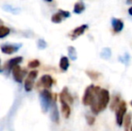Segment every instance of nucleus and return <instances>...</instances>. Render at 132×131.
I'll return each instance as SVG.
<instances>
[{
    "mask_svg": "<svg viewBox=\"0 0 132 131\" xmlns=\"http://www.w3.org/2000/svg\"><path fill=\"white\" fill-rule=\"evenodd\" d=\"M110 93L108 90L101 89L97 97L94 100V103L91 106V110L94 114H98L107 107L110 102Z\"/></svg>",
    "mask_w": 132,
    "mask_h": 131,
    "instance_id": "1",
    "label": "nucleus"
},
{
    "mask_svg": "<svg viewBox=\"0 0 132 131\" xmlns=\"http://www.w3.org/2000/svg\"><path fill=\"white\" fill-rule=\"evenodd\" d=\"M100 90H101V88L99 86L94 85V84L87 86V88L85 91V93H84L83 99H82L83 104L85 105V106H92L94 100L99 93Z\"/></svg>",
    "mask_w": 132,
    "mask_h": 131,
    "instance_id": "2",
    "label": "nucleus"
},
{
    "mask_svg": "<svg viewBox=\"0 0 132 131\" xmlns=\"http://www.w3.org/2000/svg\"><path fill=\"white\" fill-rule=\"evenodd\" d=\"M126 112H127V103L124 101H120V104L116 109V112H115L116 123L119 127H121L123 125V120L126 116Z\"/></svg>",
    "mask_w": 132,
    "mask_h": 131,
    "instance_id": "3",
    "label": "nucleus"
},
{
    "mask_svg": "<svg viewBox=\"0 0 132 131\" xmlns=\"http://www.w3.org/2000/svg\"><path fill=\"white\" fill-rule=\"evenodd\" d=\"M52 102V94L48 89H44L40 93V103L43 112H47Z\"/></svg>",
    "mask_w": 132,
    "mask_h": 131,
    "instance_id": "4",
    "label": "nucleus"
},
{
    "mask_svg": "<svg viewBox=\"0 0 132 131\" xmlns=\"http://www.w3.org/2000/svg\"><path fill=\"white\" fill-rule=\"evenodd\" d=\"M37 75H38V71L36 70H32V71L29 72L26 79L24 82V89L27 92H31L33 88V84H34V81L36 79Z\"/></svg>",
    "mask_w": 132,
    "mask_h": 131,
    "instance_id": "5",
    "label": "nucleus"
},
{
    "mask_svg": "<svg viewBox=\"0 0 132 131\" xmlns=\"http://www.w3.org/2000/svg\"><path fill=\"white\" fill-rule=\"evenodd\" d=\"M12 74H13V76H14V80L17 83L21 84V83L23 82L24 75H26V70H25L24 68H22L20 66H17L13 68Z\"/></svg>",
    "mask_w": 132,
    "mask_h": 131,
    "instance_id": "6",
    "label": "nucleus"
},
{
    "mask_svg": "<svg viewBox=\"0 0 132 131\" xmlns=\"http://www.w3.org/2000/svg\"><path fill=\"white\" fill-rule=\"evenodd\" d=\"M87 28H88V25L83 24V25H80V26L77 27L76 29H74L69 34L71 40H76V39H77L79 36H81V35L85 32V30H86Z\"/></svg>",
    "mask_w": 132,
    "mask_h": 131,
    "instance_id": "7",
    "label": "nucleus"
},
{
    "mask_svg": "<svg viewBox=\"0 0 132 131\" xmlns=\"http://www.w3.org/2000/svg\"><path fill=\"white\" fill-rule=\"evenodd\" d=\"M1 51L4 54H7V55H11L15 53L16 51H18L20 46H16V45H11V44H4L1 45Z\"/></svg>",
    "mask_w": 132,
    "mask_h": 131,
    "instance_id": "8",
    "label": "nucleus"
},
{
    "mask_svg": "<svg viewBox=\"0 0 132 131\" xmlns=\"http://www.w3.org/2000/svg\"><path fill=\"white\" fill-rule=\"evenodd\" d=\"M59 100H60V101H65V102L68 103V104L73 103V97L69 93L68 89L67 87H65L62 90V92L60 93V94H59Z\"/></svg>",
    "mask_w": 132,
    "mask_h": 131,
    "instance_id": "9",
    "label": "nucleus"
},
{
    "mask_svg": "<svg viewBox=\"0 0 132 131\" xmlns=\"http://www.w3.org/2000/svg\"><path fill=\"white\" fill-rule=\"evenodd\" d=\"M22 61H23V58H22V57H15V58L9 59L8 61L5 63V67H6L7 70L11 71V70H13L14 67L19 66V64L21 63Z\"/></svg>",
    "mask_w": 132,
    "mask_h": 131,
    "instance_id": "10",
    "label": "nucleus"
},
{
    "mask_svg": "<svg viewBox=\"0 0 132 131\" xmlns=\"http://www.w3.org/2000/svg\"><path fill=\"white\" fill-rule=\"evenodd\" d=\"M40 84L44 88H51L53 84V78L50 75H44L40 78Z\"/></svg>",
    "mask_w": 132,
    "mask_h": 131,
    "instance_id": "11",
    "label": "nucleus"
},
{
    "mask_svg": "<svg viewBox=\"0 0 132 131\" xmlns=\"http://www.w3.org/2000/svg\"><path fill=\"white\" fill-rule=\"evenodd\" d=\"M111 25H112V28L114 30V32H120L122 31L124 27V23L119 18H112L111 19Z\"/></svg>",
    "mask_w": 132,
    "mask_h": 131,
    "instance_id": "12",
    "label": "nucleus"
},
{
    "mask_svg": "<svg viewBox=\"0 0 132 131\" xmlns=\"http://www.w3.org/2000/svg\"><path fill=\"white\" fill-rule=\"evenodd\" d=\"M61 103V111L62 114L66 119L69 118L70 113H71V110H70V106L68 103L65 102V101H60Z\"/></svg>",
    "mask_w": 132,
    "mask_h": 131,
    "instance_id": "13",
    "label": "nucleus"
},
{
    "mask_svg": "<svg viewBox=\"0 0 132 131\" xmlns=\"http://www.w3.org/2000/svg\"><path fill=\"white\" fill-rule=\"evenodd\" d=\"M59 67L62 71H67L69 67V60L68 57H61L60 61H59Z\"/></svg>",
    "mask_w": 132,
    "mask_h": 131,
    "instance_id": "14",
    "label": "nucleus"
},
{
    "mask_svg": "<svg viewBox=\"0 0 132 131\" xmlns=\"http://www.w3.org/2000/svg\"><path fill=\"white\" fill-rule=\"evenodd\" d=\"M85 5L84 2L82 1H79V2H77L74 5V13L75 14H81L85 11Z\"/></svg>",
    "mask_w": 132,
    "mask_h": 131,
    "instance_id": "15",
    "label": "nucleus"
},
{
    "mask_svg": "<svg viewBox=\"0 0 132 131\" xmlns=\"http://www.w3.org/2000/svg\"><path fill=\"white\" fill-rule=\"evenodd\" d=\"M124 131H129L131 128V114H127L123 120Z\"/></svg>",
    "mask_w": 132,
    "mask_h": 131,
    "instance_id": "16",
    "label": "nucleus"
},
{
    "mask_svg": "<svg viewBox=\"0 0 132 131\" xmlns=\"http://www.w3.org/2000/svg\"><path fill=\"white\" fill-rule=\"evenodd\" d=\"M51 119L54 122L57 123L59 122V110H57V104L54 103L53 106H52V111H51Z\"/></svg>",
    "mask_w": 132,
    "mask_h": 131,
    "instance_id": "17",
    "label": "nucleus"
},
{
    "mask_svg": "<svg viewBox=\"0 0 132 131\" xmlns=\"http://www.w3.org/2000/svg\"><path fill=\"white\" fill-rule=\"evenodd\" d=\"M64 18L65 17L62 15V14L59 11V12L54 14L53 15L51 16V21H52V23H59L62 22V20L64 19Z\"/></svg>",
    "mask_w": 132,
    "mask_h": 131,
    "instance_id": "18",
    "label": "nucleus"
},
{
    "mask_svg": "<svg viewBox=\"0 0 132 131\" xmlns=\"http://www.w3.org/2000/svg\"><path fill=\"white\" fill-rule=\"evenodd\" d=\"M10 33V29L8 27H5L4 25L0 24V39L5 38Z\"/></svg>",
    "mask_w": 132,
    "mask_h": 131,
    "instance_id": "19",
    "label": "nucleus"
},
{
    "mask_svg": "<svg viewBox=\"0 0 132 131\" xmlns=\"http://www.w3.org/2000/svg\"><path fill=\"white\" fill-rule=\"evenodd\" d=\"M120 95H115L113 97V100L111 101V110H114V109H117V107L120 104Z\"/></svg>",
    "mask_w": 132,
    "mask_h": 131,
    "instance_id": "20",
    "label": "nucleus"
},
{
    "mask_svg": "<svg viewBox=\"0 0 132 131\" xmlns=\"http://www.w3.org/2000/svg\"><path fill=\"white\" fill-rule=\"evenodd\" d=\"M68 56H69V58H71V59L73 60H76L77 59V51H76V49L74 47H72V46H70V47H68Z\"/></svg>",
    "mask_w": 132,
    "mask_h": 131,
    "instance_id": "21",
    "label": "nucleus"
},
{
    "mask_svg": "<svg viewBox=\"0 0 132 131\" xmlns=\"http://www.w3.org/2000/svg\"><path fill=\"white\" fill-rule=\"evenodd\" d=\"M111 49H109V48H105V49H103V51H102V53H101L102 58H106V59H107V58H109L110 57H111Z\"/></svg>",
    "mask_w": 132,
    "mask_h": 131,
    "instance_id": "22",
    "label": "nucleus"
},
{
    "mask_svg": "<svg viewBox=\"0 0 132 131\" xmlns=\"http://www.w3.org/2000/svg\"><path fill=\"white\" fill-rule=\"evenodd\" d=\"M87 75H88L90 78H92L93 80H97L98 77H99L100 74L97 73V72H94V71H87L86 72Z\"/></svg>",
    "mask_w": 132,
    "mask_h": 131,
    "instance_id": "23",
    "label": "nucleus"
},
{
    "mask_svg": "<svg viewBox=\"0 0 132 131\" xmlns=\"http://www.w3.org/2000/svg\"><path fill=\"white\" fill-rule=\"evenodd\" d=\"M28 65H29V67H31V68L38 67V66H40V61L37 59H33V60H31V61H30Z\"/></svg>",
    "mask_w": 132,
    "mask_h": 131,
    "instance_id": "24",
    "label": "nucleus"
},
{
    "mask_svg": "<svg viewBox=\"0 0 132 131\" xmlns=\"http://www.w3.org/2000/svg\"><path fill=\"white\" fill-rule=\"evenodd\" d=\"M86 120H87V124L92 126L95 122V118L93 117V116H86Z\"/></svg>",
    "mask_w": 132,
    "mask_h": 131,
    "instance_id": "25",
    "label": "nucleus"
},
{
    "mask_svg": "<svg viewBox=\"0 0 132 131\" xmlns=\"http://www.w3.org/2000/svg\"><path fill=\"white\" fill-rule=\"evenodd\" d=\"M128 12H129V14H130V15L132 16V6H130L129 8V10H128Z\"/></svg>",
    "mask_w": 132,
    "mask_h": 131,
    "instance_id": "26",
    "label": "nucleus"
},
{
    "mask_svg": "<svg viewBox=\"0 0 132 131\" xmlns=\"http://www.w3.org/2000/svg\"><path fill=\"white\" fill-rule=\"evenodd\" d=\"M127 3H128V4H132V1H128Z\"/></svg>",
    "mask_w": 132,
    "mask_h": 131,
    "instance_id": "27",
    "label": "nucleus"
},
{
    "mask_svg": "<svg viewBox=\"0 0 132 131\" xmlns=\"http://www.w3.org/2000/svg\"><path fill=\"white\" fill-rule=\"evenodd\" d=\"M130 105H131V106H132V101H130Z\"/></svg>",
    "mask_w": 132,
    "mask_h": 131,
    "instance_id": "28",
    "label": "nucleus"
},
{
    "mask_svg": "<svg viewBox=\"0 0 132 131\" xmlns=\"http://www.w3.org/2000/svg\"><path fill=\"white\" fill-rule=\"evenodd\" d=\"M130 131H132V126H131V128H130Z\"/></svg>",
    "mask_w": 132,
    "mask_h": 131,
    "instance_id": "29",
    "label": "nucleus"
},
{
    "mask_svg": "<svg viewBox=\"0 0 132 131\" xmlns=\"http://www.w3.org/2000/svg\"><path fill=\"white\" fill-rule=\"evenodd\" d=\"M0 71H1V67H0Z\"/></svg>",
    "mask_w": 132,
    "mask_h": 131,
    "instance_id": "30",
    "label": "nucleus"
}]
</instances>
